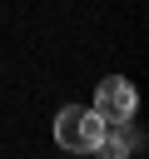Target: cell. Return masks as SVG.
I'll return each mask as SVG.
<instances>
[{"label":"cell","mask_w":149,"mask_h":159,"mask_svg":"<svg viewBox=\"0 0 149 159\" xmlns=\"http://www.w3.org/2000/svg\"><path fill=\"white\" fill-rule=\"evenodd\" d=\"M99 134H104V119L89 104H65L55 114V144L70 149V154H94L99 149Z\"/></svg>","instance_id":"obj_1"},{"label":"cell","mask_w":149,"mask_h":159,"mask_svg":"<svg viewBox=\"0 0 149 159\" xmlns=\"http://www.w3.org/2000/svg\"><path fill=\"white\" fill-rule=\"evenodd\" d=\"M99 119H134V109H139V94H134V84L124 80V75H109V80H99L94 84V104H89Z\"/></svg>","instance_id":"obj_2"}]
</instances>
